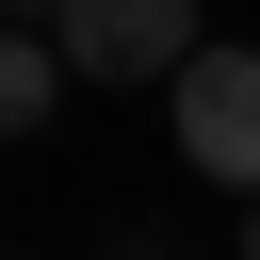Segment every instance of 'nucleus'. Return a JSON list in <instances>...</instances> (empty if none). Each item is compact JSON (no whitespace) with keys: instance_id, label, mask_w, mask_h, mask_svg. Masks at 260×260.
Returning <instances> with one entry per match:
<instances>
[{"instance_id":"f257e3e1","label":"nucleus","mask_w":260,"mask_h":260,"mask_svg":"<svg viewBox=\"0 0 260 260\" xmlns=\"http://www.w3.org/2000/svg\"><path fill=\"white\" fill-rule=\"evenodd\" d=\"M211 49L195 0H49V65L65 81H179Z\"/></svg>"},{"instance_id":"20e7f679","label":"nucleus","mask_w":260,"mask_h":260,"mask_svg":"<svg viewBox=\"0 0 260 260\" xmlns=\"http://www.w3.org/2000/svg\"><path fill=\"white\" fill-rule=\"evenodd\" d=\"M244 260H260V195H244Z\"/></svg>"},{"instance_id":"7ed1b4c3","label":"nucleus","mask_w":260,"mask_h":260,"mask_svg":"<svg viewBox=\"0 0 260 260\" xmlns=\"http://www.w3.org/2000/svg\"><path fill=\"white\" fill-rule=\"evenodd\" d=\"M49 98H65L49 32H0V130H49Z\"/></svg>"},{"instance_id":"f03ea898","label":"nucleus","mask_w":260,"mask_h":260,"mask_svg":"<svg viewBox=\"0 0 260 260\" xmlns=\"http://www.w3.org/2000/svg\"><path fill=\"white\" fill-rule=\"evenodd\" d=\"M162 98H179V162L228 179V195H260V49H195Z\"/></svg>"}]
</instances>
